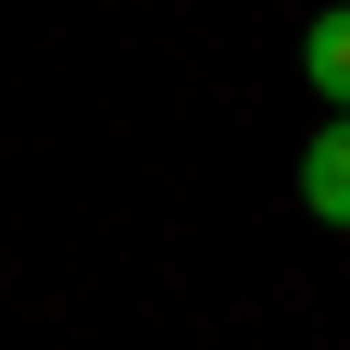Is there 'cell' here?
Wrapping results in <instances>:
<instances>
[{
    "label": "cell",
    "instance_id": "6da1fadb",
    "mask_svg": "<svg viewBox=\"0 0 350 350\" xmlns=\"http://www.w3.org/2000/svg\"><path fill=\"white\" fill-rule=\"evenodd\" d=\"M300 213H313V226H338V238H350V113L325 125L313 150H300Z\"/></svg>",
    "mask_w": 350,
    "mask_h": 350
},
{
    "label": "cell",
    "instance_id": "7a4b0ae2",
    "mask_svg": "<svg viewBox=\"0 0 350 350\" xmlns=\"http://www.w3.org/2000/svg\"><path fill=\"white\" fill-rule=\"evenodd\" d=\"M300 75L325 88V113H350V0H325V13L300 25Z\"/></svg>",
    "mask_w": 350,
    "mask_h": 350
}]
</instances>
